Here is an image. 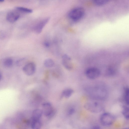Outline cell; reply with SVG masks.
<instances>
[{
  "instance_id": "7c38bea8",
  "label": "cell",
  "mask_w": 129,
  "mask_h": 129,
  "mask_svg": "<svg viewBox=\"0 0 129 129\" xmlns=\"http://www.w3.org/2000/svg\"><path fill=\"white\" fill-rule=\"evenodd\" d=\"M42 114L43 113L42 110L38 109H35L33 112L31 119L40 120Z\"/></svg>"
},
{
  "instance_id": "3957f363",
  "label": "cell",
  "mask_w": 129,
  "mask_h": 129,
  "mask_svg": "<svg viewBox=\"0 0 129 129\" xmlns=\"http://www.w3.org/2000/svg\"><path fill=\"white\" fill-rule=\"evenodd\" d=\"M85 108L90 112L97 113L102 111L103 109V105L96 102H89L84 105Z\"/></svg>"
},
{
  "instance_id": "4fadbf2b",
  "label": "cell",
  "mask_w": 129,
  "mask_h": 129,
  "mask_svg": "<svg viewBox=\"0 0 129 129\" xmlns=\"http://www.w3.org/2000/svg\"><path fill=\"white\" fill-rule=\"evenodd\" d=\"M3 65L6 68H10L13 65V59L9 57L5 59L3 61Z\"/></svg>"
},
{
  "instance_id": "d6986e66",
  "label": "cell",
  "mask_w": 129,
  "mask_h": 129,
  "mask_svg": "<svg viewBox=\"0 0 129 129\" xmlns=\"http://www.w3.org/2000/svg\"><path fill=\"white\" fill-rule=\"evenodd\" d=\"M129 93L128 88L127 87L125 88L124 90V100L125 103L127 105H129Z\"/></svg>"
},
{
  "instance_id": "9a60e30c",
  "label": "cell",
  "mask_w": 129,
  "mask_h": 129,
  "mask_svg": "<svg viewBox=\"0 0 129 129\" xmlns=\"http://www.w3.org/2000/svg\"><path fill=\"white\" fill-rule=\"evenodd\" d=\"M44 64L46 67L51 68L54 65V62L52 59L48 58L45 59L44 61Z\"/></svg>"
},
{
  "instance_id": "44dd1931",
  "label": "cell",
  "mask_w": 129,
  "mask_h": 129,
  "mask_svg": "<svg viewBox=\"0 0 129 129\" xmlns=\"http://www.w3.org/2000/svg\"><path fill=\"white\" fill-rule=\"evenodd\" d=\"M75 111V110L74 109L71 108L68 111V114L69 115H71L74 113Z\"/></svg>"
},
{
  "instance_id": "7a4b0ae2",
  "label": "cell",
  "mask_w": 129,
  "mask_h": 129,
  "mask_svg": "<svg viewBox=\"0 0 129 129\" xmlns=\"http://www.w3.org/2000/svg\"><path fill=\"white\" fill-rule=\"evenodd\" d=\"M85 13L84 9L81 7H78L71 10L68 14L69 18L74 21H78L84 17Z\"/></svg>"
},
{
  "instance_id": "6da1fadb",
  "label": "cell",
  "mask_w": 129,
  "mask_h": 129,
  "mask_svg": "<svg viewBox=\"0 0 129 129\" xmlns=\"http://www.w3.org/2000/svg\"><path fill=\"white\" fill-rule=\"evenodd\" d=\"M87 91L92 97L99 100L106 99L108 94L107 89L101 85H97L90 87L87 89Z\"/></svg>"
},
{
  "instance_id": "5b68a950",
  "label": "cell",
  "mask_w": 129,
  "mask_h": 129,
  "mask_svg": "<svg viewBox=\"0 0 129 129\" xmlns=\"http://www.w3.org/2000/svg\"><path fill=\"white\" fill-rule=\"evenodd\" d=\"M43 114L47 117H51L54 112V110L51 104L49 102H45L42 105Z\"/></svg>"
},
{
  "instance_id": "ffe728a7",
  "label": "cell",
  "mask_w": 129,
  "mask_h": 129,
  "mask_svg": "<svg viewBox=\"0 0 129 129\" xmlns=\"http://www.w3.org/2000/svg\"><path fill=\"white\" fill-rule=\"evenodd\" d=\"M24 59L22 58L18 60L16 62V63L18 66H21L23 63Z\"/></svg>"
},
{
  "instance_id": "603a6c76",
  "label": "cell",
  "mask_w": 129,
  "mask_h": 129,
  "mask_svg": "<svg viewBox=\"0 0 129 129\" xmlns=\"http://www.w3.org/2000/svg\"><path fill=\"white\" fill-rule=\"evenodd\" d=\"M2 74L0 72V80H1V79L2 78Z\"/></svg>"
},
{
  "instance_id": "277c9868",
  "label": "cell",
  "mask_w": 129,
  "mask_h": 129,
  "mask_svg": "<svg viewBox=\"0 0 129 129\" xmlns=\"http://www.w3.org/2000/svg\"><path fill=\"white\" fill-rule=\"evenodd\" d=\"M115 116L109 113H105L103 114L100 117L101 124L104 126H109L112 125L115 120Z\"/></svg>"
},
{
  "instance_id": "e0dca14e",
  "label": "cell",
  "mask_w": 129,
  "mask_h": 129,
  "mask_svg": "<svg viewBox=\"0 0 129 129\" xmlns=\"http://www.w3.org/2000/svg\"><path fill=\"white\" fill-rule=\"evenodd\" d=\"M93 3L97 6H102L107 4L109 0H92Z\"/></svg>"
},
{
  "instance_id": "ac0fdd59",
  "label": "cell",
  "mask_w": 129,
  "mask_h": 129,
  "mask_svg": "<svg viewBox=\"0 0 129 129\" xmlns=\"http://www.w3.org/2000/svg\"><path fill=\"white\" fill-rule=\"evenodd\" d=\"M122 113L126 119H129L128 107L126 106H123Z\"/></svg>"
},
{
  "instance_id": "5bb4252c",
  "label": "cell",
  "mask_w": 129,
  "mask_h": 129,
  "mask_svg": "<svg viewBox=\"0 0 129 129\" xmlns=\"http://www.w3.org/2000/svg\"><path fill=\"white\" fill-rule=\"evenodd\" d=\"M73 90L71 89H67L64 90L62 93V95L66 98H68L71 96L73 93Z\"/></svg>"
},
{
  "instance_id": "cb8c5ba5",
  "label": "cell",
  "mask_w": 129,
  "mask_h": 129,
  "mask_svg": "<svg viewBox=\"0 0 129 129\" xmlns=\"http://www.w3.org/2000/svg\"><path fill=\"white\" fill-rule=\"evenodd\" d=\"M4 0H0V2H4Z\"/></svg>"
},
{
  "instance_id": "ba28073f",
  "label": "cell",
  "mask_w": 129,
  "mask_h": 129,
  "mask_svg": "<svg viewBox=\"0 0 129 129\" xmlns=\"http://www.w3.org/2000/svg\"><path fill=\"white\" fill-rule=\"evenodd\" d=\"M62 62L64 67L68 70H71L73 67L71 58L67 55L65 54L62 56Z\"/></svg>"
},
{
  "instance_id": "8992f818",
  "label": "cell",
  "mask_w": 129,
  "mask_h": 129,
  "mask_svg": "<svg viewBox=\"0 0 129 129\" xmlns=\"http://www.w3.org/2000/svg\"><path fill=\"white\" fill-rule=\"evenodd\" d=\"M100 70L95 68H91L87 69L85 72L86 77L90 79H94L98 78L100 75Z\"/></svg>"
},
{
  "instance_id": "8fae6325",
  "label": "cell",
  "mask_w": 129,
  "mask_h": 129,
  "mask_svg": "<svg viewBox=\"0 0 129 129\" xmlns=\"http://www.w3.org/2000/svg\"><path fill=\"white\" fill-rule=\"evenodd\" d=\"M30 124L31 127L34 129H39L41 126V123L40 120L31 119Z\"/></svg>"
},
{
  "instance_id": "2e32d148",
  "label": "cell",
  "mask_w": 129,
  "mask_h": 129,
  "mask_svg": "<svg viewBox=\"0 0 129 129\" xmlns=\"http://www.w3.org/2000/svg\"><path fill=\"white\" fill-rule=\"evenodd\" d=\"M16 8L19 11L26 13H31L33 12V10L31 9L23 7H17Z\"/></svg>"
},
{
  "instance_id": "30bf717a",
  "label": "cell",
  "mask_w": 129,
  "mask_h": 129,
  "mask_svg": "<svg viewBox=\"0 0 129 129\" xmlns=\"http://www.w3.org/2000/svg\"><path fill=\"white\" fill-rule=\"evenodd\" d=\"M49 20V18H47L44 19L38 22L34 28L35 31L37 33H40Z\"/></svg>"
},
{
  "instance_id": "9c48e42d",
  "label": "cell",
  "mask_w": 129,
  "mask_h": 129,
  "mask_svg": "<svg viewBox=\"0 0 129 129\" xmlns=\"http://www.w3.org/2000/svg\"><path fill=\"white\" fill-rule=\"evenodd\" d=\"M20 15L16 11H11L8 13L7 16V20L11 23H13L17 21L19 18Z\"/></svg>"
},
{
  "instance_id": "7402d4cb",
  "label": "cell",
  "mask_w": 129,
  "mask_h": 129,
  "mask_svg": "<svg viewBox=\"0 0 129 129\" xmlns=\"http://www.w3.org/2000/svg\"><path fill=\"white\" fill-rule=\"evenodd\" d=\"M92 128L93 129H100V127L98 125H95L93 126L92 127Z\"/></svg>"
},
{
  "instance_id": "52a82bcc",
  "label": "cell",
  "mask_w": 129,
  "mask_h": 129,
  "mask_svg": "<svg viewBox=\"0 0 129 129\" xmlns=\"http://www.w3.org/2000/svg\"><path fill=\"white\" fill-rule=\"evenodd\" d=\"M36 70V67L33 62H30L26 64L23 67V70L24 73L28 76L33 75Z\"/></svg>"
}]
</instances>
